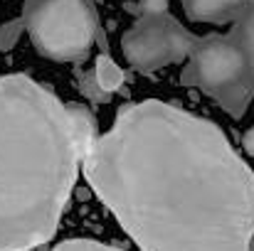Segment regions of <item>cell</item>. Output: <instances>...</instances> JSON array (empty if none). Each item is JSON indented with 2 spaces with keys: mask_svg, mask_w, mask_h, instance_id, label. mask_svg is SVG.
<instances>
[{
  "mask_svg": "<svg viewBox=\"0 0 254 251\" xmlns=\"http://www.w3.org/2000/svg\"><path fill=\"white\" fill-rule=\"evenodd\" d=\"M82 172L141 251H252L254 172L202 116L126 103Z\"/></svg>",
  "mask_w": 254,
  "mask_h": 251,
  "instance_id": "6da1fadb",
  "label": "cell"
},
{
  "mask_svg": "<svg viewBox=\"0 0 254 251\" xmlns=\"http://www.w3.org/2000/svg\"><path fill=\"white\" fill-rule=\"evenodd\" d=\"M96 121L27 74L0 77V251L47 244L72 197Z\"/></svg>",
  "mask_w": 254,
  "mask_h": 251,
  "instance_id": "7a4b0ae2",
  "label": "cell"
},
{
  "mask_svg": "<svg viewBox=\"0 0 254 251\" xmlns=\"http://www.w3.org/2000/svg\"><path fill=\"white\" fill-rule=\"evenodd\" d=\"M25 32L35 50L52 62H84L101 37L94 0H25L22 7Z\"/></svg>",
  "mask_w": 254,
  "mask_h": 251,
  "instance_id": "3957f363",
  "label": "cell"
},
{
  "mask_svg": "<svg viewBox=\"0 0 254 251\" xmlns=\"http://www.w3.org/2000/svg\"><path fill=\"white\" fill-rule=\"evenodd\" d=\"M180 82L210 94L235 118L245 116L254 99V77L232 32L200 37L188 57Z\"/></svg>",
  "mask_w": 254,
  "mask_h": 251,
  "instance_id": "277c9868",
  "label": "cell"
},
{
  "mask_svg": "<svg viewBox=\"0 0 254 251\" xmlns=\"http://www.w3.org/2000/svg\"><path fill=\"white\" fill-rule=\"evenodd\" d=\"M200 37L188 32L170 12L141 15L131 30L121 37V52L126 62L143 74L158 72L190 57Z\"/></svg>",
  "mask_w": 254,
  "mask_h": 251,
  "instance_id": "5b68a950",
  "label": "cell"
},
{
  "mask_svg": "<svg viewBox=\"0 0 254 251\" xmlns=\"http://www.w3.org/2000/svg\"><path fill=\"white\" fill-rule=\"evenodd\" d=\"M188 20L212 22V25H235L240 22L254 0H180Z\"/></svg>",
  "mask_w": 254,
  "mask_h": 251,
  "instance_id": "8992f818",
  "label": "cell"
},
{
  "mask_svg": "<svg viewBox=\"0 0 254 251\" xmlns=\"http://www.w3.org/2000/svg\"><path fill=\"white\" fill-rule=\"evenodd\" d=\"M91 74H94V82L96 86L106 94V96H111L114 91H119L124 82H126V74H124V69L109 57V54H99L96 57V62H94V69H91Z\"/></svg>",
  "mask_w": 254,
  "mask_h": 251,
  "instance_id": "52a82bcc",
  "label": "cell"
},
{
  "mask_svg": "<svg viewBox=\"0 0 254 251\" xmlns=\"http://www.w3.org/2000/svg\"><path fill=\"white\" fill-rule=\"evenodd\" d=\"M232 37L240 42V47H242V52H245V57H247L250 72H252V77H254V5L247 10V15H245L240 22H235Z\"/></svg>",
  "mask_w": 254,
  "mask_h": 251,
  "instance_id": "ba28073f",
  "label": "cell"
},
{
  "mask_svg": "<svg viewBox=\"0 0 254 251\" xmlns=\"http://www.w3.org/2000/svg\"><path fill=\"white\" fill-rule=\"evenodd\" d=\"M22 32H25V22H22V17L2 22V25H0V52H10V50L20 42Z\"/></svg>",
  "mask_w": 254,
  "mask_h": 251,
  "instance_id": "9c48e42d",
  "label": "cell"
},
{
  "mask_svg": "<svg viewBox=\"0 0 254 251\" xmlns=\"http://www.w3.org/2000/svg\"><path fill=\"white\" fill-rule=\"evenodd\" d=\"M55 251H126V249H119V247H111V244H101V242H94V239H67V242L57 244Z\"/></svg>",
  "mask_w": 254,
  "mask_h": 251,
  "instance_id": "30bf717a",
  "label": "cell"
},
{
  "mask_svg": "<svg viewBox=\"0 0 254 251\" xmlns=\"http://www.w3.org/2000/svg\"><path fill=\"white\" fill-rule=\"evenodd\" d=\"M79 89H82V94H84L86 99L94 101V103H109V101H111V96H106V94L96 86L91 72H79Z\"/></svg>",
  "mask_w": 254,
  "mask_h": 251,
  "instance_id": "8fae6325",
  "label": "cell"
},
{
  "mask_svg": "<svg viewBox=\"0 0 254 251\" xmlns=\"http://www.w3.org/2000/svg\"><path fill=\"white\" fill-rule=\"evenodd\" d=\"M242 146H245V151H247V153L254 158V126L247 131V133H245V136H242Z\"/></svg>",
  "mask_w": 254,
  "mask_h": 251,
  "instance_id": "7c38bea8",
  "label": "cell"
}]
</instances>
